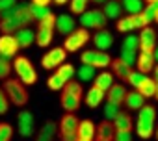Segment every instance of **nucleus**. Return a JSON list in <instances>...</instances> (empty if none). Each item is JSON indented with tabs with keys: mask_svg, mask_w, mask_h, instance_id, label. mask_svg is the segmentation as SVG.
Segmentation results:
<instances>
[{
	"mask_svg": "<svg viewBox=\"0 0 158 141\" xmlns=\"http://www.w3.org/2000/svg\"><path fill=\"white\" fill-rule=\"evenodd\" d=\"M80 61H82V65H89L93 69H106L112 65L110 54L102 52V50H86L80 56Z\"/></svg>",
	"mask_w": 158,
	"mask_h": 141,
	"instance_id": "1a4fd4ad",
	"label": "nucleus"
},
{
	"mask_svg": "<svg viewBox=\"0 0 158 141\" xmlns=\"http://www.w3.org/2000/svg\"><path fill=\"white\" fill-rule=\"evenodd\" d=\"M78 22H80V26L86 28V30H89V28H93V30H104L106 24H108V17L102 13V10H86L80 15Z\"/></svg>",
	"mask_w": 158,
	"mask_h": 141,
	"instance_id": "6e6552de",
	"label": "nucleus"
},
{
	"mask_svg": "<svg viewBox=\"0 0 158 141\" xmlns=\"http://www.w3.org/2000/svg\"><path fill=\"white\" fill-rule=\"evenodd\" d=\"M112 70H114V76H117L119 80H123V82H127V78H128V75L132 73V65H128L127 61H123L121 58H117V59H112Z\"/></svg>",
	"mask_w": 158,
	"mask_h": 141,
	"instance_id": "aec40b11",
	"label": "nucleus"
},
{
	"mask_svg": "<svg viewBox=\"0 0 158 141\" xmlns=\"http://www.w3.org/2000/svg\"><path fill=\"white\" fill-rule=\"evenodd\" d=\"M50 2H52V0H32L30 4L39 6V8H48V6H50Z\"/></svg>",
	"mask_w": 158,
	"mask_h": 141,
	"instance_id": "49530a36",
	"label": "nucleus"
},
{
	"mask_svg": "<svg viewBox=\"0 0 158 141\" xmlns=\"http://www.w3.org/2000/svg\"><path fill=\"white\" fill-rule=\"evenodd\" d=\"M13 70L17 75V80H21L24 86H34L37 82V70L32 65V61L24 56H17L13 61Z\"/></svg>",
	"mask_w": 158,
	"mask_h": 141,
	"instance_id": "39448f33",
	"label": "nucleus"
},
{
	"mask_svg": "<svg viewBox=\"0 0 158 141\" xmlns=\"http://www.w3.org/2000/svg\"><path fill=\"white\" fill-rule=\"evenodd\" d=\"M156 61H154V54L152 52H138V59H136V67L139 73L143 75H149L152 73Z\"/></svg>",
	"mask_w": 158,
	"mask_h": 141,
	"instance_id": "a211bd4d",
	"label": "nucleus"
},
{
	"mask_svg": "<svg viewBox=\"0 0 158 141\" xmlns=\"http://www.w3.org/2000/svg\"><path fill=\"white\" fill-rule=\"evenodd\" d=\"M156 11H158V4H147V6L143 8L141 15H143V19L151 24V22H154V19H156Z\"/></svg>",
	"mask_w": 158,
	"mask_h": 141,
	"instance_id": "ea45409f",
	"label": "nucleus"
},
{
	"mask_svg": "<svg viewBox=\"0 0 158 141\" xmlns=\"http://www.w3.org/2000/svg\"><path fill=\"white\" fill-rule=\"evenodd\" d=\"M89 32L86 30V28H76L74 32H71L67 37H65V41H63V48L71 54V52H78L88 41H89Z\"/></svg>",
	"mask_w": 158,
	"mask_h": 141,
	"instance_id": "9d476101",
	"label": "nucleus"
},
{
	"mask_svg": "<svg viewBox=\"0 0 158 141\" xmlns=\"http://www.w3.org/2000/svg\"><path fill=\"white\" fill-rule=\"evenodd\" d=\"M78 117L74 113H65L58 124V134L61 141H76L78 139Z\"/></svg>",
	"mask_w": 158,
	"mask_h": 141,
	"instance_id": "423d86ee",
	"label": "nucleus"
},
{
	"mask_svg": "<svg viewBox=\"0 0 158 141\" xmlns=\"http://www.w3.org/2000/svg\"><path fill=\"white\" fill-rule=\"evenodd\" d=\"M93 86H95V87H99L101 91L108 93V89L114 86V75H112V73H108V70H101V73L95 76V80H93Z\"/></svg>",
	"mask_w": 158,
	"mask_h": 141,
	"instance_id": "c85d7f7f",
	"label": "nucleus"
},
{
	"mask_svg": "<svg viewBox=\"0 0 158 141\" xmlns=\"http://www.w3.org/2000/svg\"><path fill=\"white\" fill-rule=\"evenodd\" d=\"M4 93H6V97L10 99V102L13 104V106H26L28 104V91H26V86L21 82V80H17V78H8L6 82H4Z\"/></svg>",
	"mask_w": 158,
	"mask_h": 141,
	"instance_id": "20e7f679",
	"label": "nucleus"
},
{
	"mask_svg": "<svg viewBox=\"0 0 158 141\" xmlns=\"http://www.w3.org/2000/svg\"><path fill=\"white\" fill-rule=\"evenodd\" d=\"M154 135H156V139H158V128H156V130H154Z\"/></svg>",
	"mask_w": 158,
	"mask_h": 141,
	"instance_id": "5fc2aeb1",
	"label": "nucleus"
},
{
	"mask_svg": "<svg viewBox=\"0 0 158 141\" xmlns=\"http://www.w3.org/2000/svg\"><path fill=\"white\" fill-rule=\"evenodd\" d=\"M17 132L23 137H32L35 134V123H34V115L30 111H21L17 115Z\"/></svg>",
	"mask_w": 158,
	"mask_h": 141,
	"instance_id": "ddd939ff",
	"label": "nucleus"
},
{
	"mask_svg": "<svg viewBox=\"0 0 158 141\" xmlns=\"http://www.w3.org/2000/svg\"><path fill=\"white\" fill-rule=\"evenodd\" d=\"M56 73L61 76V80L67 84V82H71L74 76H76V69H74V65L73 63H61L60 67H58V70Z\"/></svg>",
	"mask_w": 158,
	"mask_h": 141,
	"instance_id": "2f4dec72",
	"label": "nucleus"
},
{
	"mask_svg": "<svg viewBox=\"0 0 158 141\" xmlns=\"http://www.w3.org/2000/svg\"><path fill=\"white\" fill-rule=\"evenodd\" d=\"M154 119H156V110L151 104H145L141 110H138V117H136V134L141 139H149L154 134Z\"/></svg>",
	"mask_w": 158,
	"mask_h": 141,
	"instance_id": "7ed1b4c3",
	"label": "nucleus"
},
{
	"mask_svg": "<svg viewBox=\"0 0 158 141\" xmlns=\"http://www.w3.org/2000/svg\"><path fill=\"white\" fill-rule=\"evenodd\" d=\"M152 78H154V82H158V65H154V69H152Z\"/></svg>",
	"mask_w": 158,
	"mask_h": 141,
	"instance_id": "de8ad7c7",
	"label": "nucleus"
},
{
	"mask_svg": "<svg viewBox=\"0 0 158 141\" xmlns=\"http://www.w3.org/2000/svg\"><path fill=\"white\" fill-rule=\"evenodd\" d=\"M30 11H32V19L35 21V22H39V21H43V19H47L52 11H50V8H39V6H34V4H30Z\"/></svg>",
	"mask_w": 158,
	"mask_h": 141,
	"instance_id": "f704fd0d",
	"label": "nucleus"
},
{
	"mask_svg": "<svg viewBox=\"0 0 158 141\" xmlns=\"http://www.w3.org/2000/svg\"><path fill=\"white\" fill-rule=\"evenodd\" d=\"M123 104L127 106V110H130V111H138V110H141V108L145 106V97L139 95L138 91H128L127 97H125V102H123Z\"/></svg>",
	"mask_w": 158,
	"mask_h": 141,
	"instance_id": "a878e982",
	"label": "nucleus"
},
{
	"mask_svg": "<svg viewBox=\"0 0 158 141\" xmlns=\"http://www.w3.org/2000/svg\"><path fill=\"white\" fill-rule=\"evenodd\" d=\"M76 141H89V139H76Z\"/></svg>",
	"mask_w": 158,
	"mask_h": 141,
	"instance_id": "4d7b16f0",
	"label": "nucleus"
},
{
	"mask_svg": "<svg viewBox=\"0 0 158 141\" xmlns=\"http://www.w3.org/2000/svg\"><path fill=\"white\" fill-rule=\"evenodd\" d=\"M47 86H48V89H52V91H61V89L65 87V82L61 80V76H60L58 73H54L52 76H48Z\"/></svg>",
	"mask_w": 158,
	"mask_h": 141,
	"instance_id": "4c0bfd02",
	"label": "nucleus"
},
{
	"mask_svg": "<svg viewBox=\"0 0 158 141\" xmlns=\"http://www.w3.org/2000/svg\"><path fill=\"white\" fill-rule=\"evenodd\" d=\"M152 54H154V61H156V63H158V46H156V48H154V52H152Z\"/></svg>",
	"mask_w": 158,
	"mask_h": 141,
	"instance_id": "8fccbe9b",
	"label": "nucleus"
},
{
	"mask_svg": "<svg viewBox=\"0 0 158 141\" xmlns=\"http://www.w3.org/2000/svg\"><path fill=\"white\" fill-rule=\"evenodd\" d=\"M91 2H95V4H104V2H108V0H91Z\"/></svg>",
	"mask_w": 158,
	"mask_h": 141,
	"instance_id": "3c124183",
	"label": "nucleus"
},
{
	"mask_svg": "<svg viewBox=\"0 0 158 141\" xmlns=\"http://www.w3.org/2000/svg\"><path fill=\"white\" fill-rule=\"evenodd\" d=\"M84 100H86V104H88L89 108H99V106L106 100V93L93 86V87H89V89H88V93H86V99H84Z\"/></svg>",
	"mask_w": 158,
	"mask_h": 141,
	"instance_id": "393cba45",
	"label": "nucleus"
},
{
	"mask_svg": "<svg viewBox=\"0 0 158 141\" xmlns=\"http://www.w3.org/2000/svg\"><path fill=\"white\" fill-rule=\"evenodd\" d=\"M138 37H139V52H154L156 48V30L154 28L145 26Z\"/></svg>",
	"mask_w": 158,
	"mask_h": 141,
	"instance_id": "2eb2a0df",
	"label": "nucleus"
},
{
	"mask_svg": "<svg viewBox=\"0 0 158 141\" xmlns=\"http://www.w3.org/2000/svg\"><path fill=\"white\" fill-rule=\"evenodd\" d=\"M21 48H19L17 39L13 35H8V34L0 35V58H6V59L17 58V52Z\"/></svg>",
	"mask_w": 158,
	"mask_h": 141,
	"instance_id": "4468645a",
	"label": "nucleus"
},
{
	"mask_svg": "<svg viewBox=\"0 0 158 141\" xmlns=\"http://www.w3.org/2000/svg\"><path fill=\"white\" fill-rule=\"evenodd\" d=\"M76 76H78V80H80V82H91L97 76V69H93L89 65H82L80 69L76 70Z\"/></svg>",
	"mask_w": 158,
	"mask_h": 141,
	"instance_id": "473e14b6",
	"label": "nucleus"
},
{
	"mask_svg": "<svg viewBox=\"0 0 158 141\" xmlns=\"http://www.w3.org/2000/svg\"><path fill=\"white\" fill-rule=\"evenodd\" d=\"M114 141H132V132H119V130H115Z\"/></svg>",
	"mask_w": 158,
	"mask_h": 141,
	"instance_id": "c03bdc74",
	"label": "nucleus"
},
{
	"mask_svg": "<svg viewBox=\"0 0 158 141\" xmlns=\"http://www.w3.org/2000/svg\"><path fill=\"white\" fill-rule=\"evenodd\" d=\"M147 75H143V73H139V70H132V73L128 75V78H127V82L132 86V87H139V84L143 82V78H145Z\"/></svg>",
	"mask_w": 158,
	"mask_h": 141,
	"instance_id": "79ce46f5",
	"label": "nucleus"
},
{
	"mask_svg": "<svg viewBox=\"0 0 158 141\" xmlns=\"http://www.w3.org/2000/svg\"><path fill=\"white\" fill-rule=\"evenodd\" d=\"M30 22H34L30 4H24V2L0 13V32L8 34V35H13L21 28H26Z\"/></svg>",
	"mask_w": 158,
	"mask_h": 141,
	"instance_id": "f257e3e1",
	"label": "nucleus"
},
{
	"mask_svg": "<svg viewBox=\"0 0 158 141\" xmlns=\"http://www.w3.org/2000/svg\"><path fill=\"white\" fill-rule=\"evenodd\" d=\"M61 108L67 113H74L82 104V84L80 82H67L65 87L61 89V97H60Z\"/></svg>",
	"mask_w": 158,
	"mask_h": 141,
	"instance_id": "f03ea898",
	"label": "nucleus"
},
{
	"mask_svg": "<svg viewBox=\"0 0 158 141\" xmlns=\"http://www.w3.org/2000/svg\"><path fill=\"white\" fill-rule=\"evenodd\" d=\"M13 126L10 123H0V141H11Z\"/></svg>",
	"mask_w": 158,
	"mask_h": 141,
	"instance_id": "a19ab883",
	"label": "nucleus"
},
{
	"mask_svg": "<svg viewBox=\"0 0 158 141\" xmlns=\"http://www.w3.org/2000/svg\"><path fill=\"white\" fill-rule=\"evenodd\" d=\"M114 41H115L114 34H112L110 30H106V28H104V30H97L95 35H93V43H95L97 50H102V52H106L108 48H112Z\"/></svg>",
	"mask_w": 158,
	"mask_h": 141,
	"instance_id": "f3484780",
	"label": "nucleus"
},
{
	"mask_svg": "<svg viewBox=\"0 0 158 141\" xmlns=\"http://www.w3.org/2000/svg\"><path fill=\"white\" fill-rule=\"evenodd\" d=\"M54 28H56V15L50 13L47 19L37 22V32H35V43L37 46H48L54 37Z\"/></svg>",
	"mask_w": 158,
	"mask_h": 141,
	"instance_id": "0eeeda50",
	"label": "nucleus"
},
{
	"mask_svg": "<svg viewBox=\"0 0 158 141\" xmlns=\"http://www.w3.org/2000/svg\"><path fill=\"white\" fill-rule=\"evenodd\" d=\"M123 4V10L128 13V15H138L143 11V2L141 0H121Z\"/></svg>",
	"mask_w": 158,
	"mask_h": 141,
	"instance_id": "72a5a7b5",
	"label": "nucleus"
},
{
	"mask_svg": "<svg viewBox=\"0 0 158 141\" xmlns=\"http://www.w3.org/2000/svg\"><path fill=\"white\" fill-rule=\"evenodd\" d=\"M154 99H158V82H156V93H154Z\"/></svg>",
	"mask_w": 158,
	"mask_h": 141,
	"instance_id": "864d4df0",
	"label": "nucleus"
},
{
	"mask_svg": "<svg viewBox=\"0 0 158 141\" xmlns=\"http://www.w3.org/2000/svg\"><path fill=\"white\" fill-rule=\"evenodd\" d=\"M52 2H54V4H58V6H63L67 0H52Z\"/></svg>",
	"mask_w": 158,
	"mask_h": 141,
	"instance_id": "09e8293b",
	"label": "nucleus"
},
{
	"mask_svg": "<svg viewBox=\"0 0 158 141\" xmlns=\"http://www.w3.org/2000/svg\"><path fill=\"white\" fill-rule=\"evenodd\" d=\"M127 87L123 86V84H114L110 89H108V93H106V102H114V104H123L125 102V97H127Z\"/></svg>",
	"mask_w": 158,
	"mask_h": 141,
	"instance_id": "412c9836",
	"label": "nucleus"
},
{
	"mask_svg": "<svg viewBox=\"0 0 158 141\" xmlns=\"http://www.w3.org/2000/svg\"><path fill=\"white\" fill-rule=\"evenodd\" d=\"M13 37L17 39L19 48H28V46H32V45L35 43V32L30 30L28 26H26V28H21L19 32H15Z\"/></svg>",
	"mask_w": 158,
	"mask_h": 141,
	"instance_id": "6ab92c4d",
	"label": "nucleus"
},
{
	"mask_svg": "<svg viewBox=\"0 0 158 141\" xmlns=\"http://www.w3.org/2000/svg\"><path fill=\"white\" fill-rule=\"evenodd\" d=\"M97 137V126L93 121L89 119H84L80 121V124H78V139H89L93 141Z\"/></svg>",
	"mask_w": 158,
	"mask_h": 141,
	"instance_id": "4be33fe9",
	"label": "nucleus"
},
{
	"mask_svg": "<svg viewBox=\"0 0 158 141\" xmlns=\"http://www.w3.org/2000/svg\"><path fill=\"white\" fill-rule=\"evenodd\" d=\"M139 95H143L145 99H151V97H154V93H156V82H154V78H151V76H145L143 78V82L139 84V87L136 89Z\"/></svg>",
	"mask_w": 158,
	"mask_h": 141,
	"instance_id": "c756f323",
	"label": "nucleus"
},
{
	"mask_svg": "<svg viewBox=\"0 0 158 141\" xmlns=\"http://www.w3.org/2000/svg\"><path fill=\"white\" fill-rule=\"evenodd\" d=\"M8 110H10V99L6 97L4 89H0V115L8 113Z\"/></svg>",
	"mask_w": 158,
	"mask_h": 141,
	"instance_id": "37998d69",
	"label": "nucleus"
},
{
	"mask_svg": "<svg viewBox=\"0 0 158 141\" xmlns=\"http://www.w3.org/2000/svg\"><path fill=\"white\" fill-rule=\"evenodd\" d=\"M121 50L123 52H130V54H138L139 52V37L132 35V34L128 37H125V41L121 45Z\"/></svg>",
	"mask_w": 158,
	"mask_h": 141,
	"instance_id": "7c9ffc66",
	"label": "nucleus"
},
{
	"mask_svg": "<svg viewBox=\"0 0 158 141\" xmlns=\"http://www.w3.org/2000/svg\"><path fill=\"white\" fill-rule=\"evenodd\" d=\"M97 141H101V139H97Z\"/></svg>",
	"mask_w": 158,
	"mask_h": 141,
	"instance_id": "13d9d810",
	"label": "nucleus"
},
{
	"mask_svg": "<svg viewBox=\"0 0 158 141\" xmlns=\"http://www.w3.org/2000/svg\"><path fill=\"white\" fill-rule=\"evenodd\" d=\"M121 111L123 110H121L119 104H114V102H106L104 104V117H106V121H114Z\"/></svg>",
	"mask_w": 158,
	"mask_h": 141,
	"instance_id": "c9c22d12",
	"label": "nucleus"
},
{
	"mask_svg": "<svg viewBox=\"0 0 158 141\" xmlns=\"http://www.w3.org/2000/svg\"><path fill=\"white\" fill-rule=\"evenodd\" d=\"M76 30V21H74V17L73 15H69V13H61V15H58L56 17V32L58 34H61V35H69L71 32H74Z\"/></svg>",
	"mask_w": 158,
	"mask_h": 141,
	"instance_id": "dca6fc26",
	"label": "nucleus"
},
{
	"mask_svg": "<svg viewBox=\"0 0 158 141\" xmlns=\"http://www.w3.org/2000/svg\"><path fill=\"white\" fill-rule=\"evenodd\" d=\"M58 132V124L54 121H45V124L39 128L35 141H54V135Z\"/></svg>",
	"mask_w": 158,
	"mask_h": 141,
	"instance_id": "bb28decb",
	"label": "nucleus"
},
{
	"mask_svg": "<svg viewBox=\"0 0 158 141\" xmlns=\"http://www.w3.org/2000/svg\"><path fill=\"white\" fill-rule=\"evenodd\" d=\"M13 70V63H10V59L0 58V80H8Z\"/></svg>",
	"mask_w": 158,
	"mask_h": 141,
	"instance_id": "58836bf2",
	"label": "nucleus"
},
{
	"mask_svg": "<svg viewBox=\"0 0 158 141\" xmlns=\"http://www.w3.org/2000/svg\"><path fill=\"white\" fill-rule=\"evenodd\" d=\"M65 58H67V50H65L63 46H54V48H50V50L43 56L41 67L47 69V70H50V69L60 67L61 63H65Z\"/></svg>",
	"mask_w": 158,
	"mask_h": 141,
	"instance_id": "f8f14e48",
	"label": "nucleus"
},
{
	"mask_svg": "<svg viewBox=\"0 0 158 141\" xmlns=\"http://www.w3.org/2000/svg\"><path fill=\"white\" fill-rule=\"evenodd\" d=\"M154 22H158V11H156V19H154Z\"/></svg>",
	"mask_w": 158,
	"mask_h": 141,
	"instance_id": "6e6d98bb",
	"label": "nucleus"
},
{
	"mask_svg": "<svg viewBox=\"0 0 158 141\" xmlns=\"http://www.w3.org/2000/svg\"><path fill=\"white\" fill-rule=\"evenodd\" d=\"M114 126H115V130H119V132H132V128H134L132 115H130L128 111H121V113L114 119Z\"/></svg>",
	"mask_w": 158,
	"mask_h": 141,
	"instance_id": "cd10ccee",
	"label": "nucleus"
},
{
	"mask_svg": "<svg viewBox=\"0 0 158 141\" xmlns=\"http://www.w3.org/2000/svg\"><path fill=\"white\" fill-rule=\"evenodd\" d=\"M145 26H151V24L143 19L141 13H138V15H127V17H121V19L117 21V30L123 32V34H128V32L138 30V28L143 30Z\"/></svg>",
	"mask_w": 158,
	"mask_h": 141,
	"instance_id": "9b49d317",
	"label": "nucleus"
},
{
	"mask_svg": "<svg viewBox=\"0 0 158 141\" xmlns=\"http://www.w3.org/2000/svg\"><path fill=\"white\" fill-rule=\"evenodd\" d=\"M114 137H115L114 121H102V123H99V126H97V137H95V139H101V141H114Z\"/></svg>",
	"mask_w": 158,
	"mask_h": 141,
	"instance_id": "b1692460",
	"label": "nucleus"
},
{
	"mask_svg": "<svg viewBox=\"0 0 158 141\" xmlns=\"http://www.w3.org/2000/svg\"><path fill=\"white\" fill-rule=\"evenodd\" d=\"M15 6H17V0H0V13L8 11V10H11Z\"/></svg>",
	"mask_w": 158,
	"mask_h": 141,
	"instance_id": "a18cd8bd",
	"label": "nucleus"
},
{
	"mask_svg": "<svg viewBox=\"0 0 158 141\" xmlns=\"http://www.w3.org/2000/svg\"><path fill=\"white\" fill-rule=\"evenodd\" d=\"M102 13L110 19H121V13H123V4H121V0H108V2L102 4Z\"/></svg>",
	"mask_w": 158,
	"mask_h": 141,
	"instance_id": "5701e85b",
	"label": "nucleus"
},
{
	"mask_svg": "<svg viewBox=\"0 0 158 141\" xmlns=\"http://www.w3.org/2000/svg\"><path fill=\"white\" fill-rule=\"evenodd\" d=\"M147 4H158V0H145Z\"/></svg>",
	"mask_w": 158,
	"mask_h": 141,
	"instance_id": "603ef678",
	"label": "nucleus"
},
{
	"mask_svg": "<svg viewBox=\"0 0 158 141\" xmlns=\"http://www.w3.org/2000/svg\"><path fill=\"white\" fill-rule=\"evenodd\" d=\"M89 2H91V0H71L69 10H71L73 15H82V13L86 11V8H88Z\"/></svg>",
	"mask_w": 158,
	"mask_h": 141,
	"instance_id": "e433bc0d",
	"label": "nucleus"
}]
</instances>
